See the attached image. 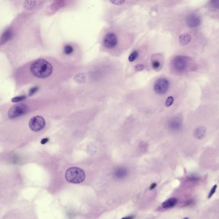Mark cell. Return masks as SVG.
Listing matches in <instances>:
<instances>
[{"mask_svg":"<svg viewBox=\"0 0 219 219\" xmlns=\"http://www.w3.org/2000/svg\"><path fill=\"white\" fill-rule=\"evenodd\" d=\"M31 73L39 79L47 78L53 72L52 66L46 60L40 59L33 62L30 67Z\"/></svg>","mask_w":219,"mask_h":219,"instance_id":"1","label":"cell"},{"mask_svg":"<svg viewBox=\"0 0 219 219\" xmlns=\"http://www.w3.org/2000/svg\"><path fill=\"white\" fill-rule=\"evenodd\" d=\"M65 178L67 182L73 184H80L85 178V174L82 169L73 167L68 168L65 175Z\"/></svg>","mask_w":219,"mask_h":219,"instance_id":"2","label":"cell"},{"mask_svg":"<svg viewBox=\"0 0 219 219\" xmlns=\"http://www.w3.org/2000/svg\"><path fill=\"white\" fill-rule=\"evenodd\" d=\"M28 107L23 104H18L10 107L8 113V117L13 119L25 114L27 112Z\"/></svg>","mask_w":219,"mask_h":219,"instance_id":"3","label":"cell"},{"mask_svg":"<svg viewBox=\"0 0 219 219\" xmlns=\"http://www.w3.org/2000/svg\"><path fill=\"white\" fill-rule=\"evenodd\" d=\"M45 121L41 116H37L32 117L29 122V126L31 130L35 132L40 131L44 128Z\"/></svg>","mask_w":219,"mask_h":219,"instance_id":"4","label":"cell"},{"mask_svg":"<svg viewBox=\"0 0 219 219\" xmlns=\"http://www.w3.org/2000/svg\"><path fill=\"white\" fill-rule=\"evenodd\" d=\"M169 86V82L167 79L160 78L156 80L154 85V88L157 93L161 95L167 92Z\"/></svg>","mask_w":219,"mask_h":219,"instance_id":"5","label":"cell"},{"mask_svg":"<svg viewBox=\"0 0 219 219\" xmlns=\"http://www.w3.org/2000/svg\"><path fill=\"white\" fill-rule=\"evenodd\" d=\"M103 42L105 47L108 49H112L117 45L118 40L114 34L109 33L105 36Z\"/></svg>","mask_w":219,"mask_h":219,"instance_id":"6","label":"cell"},{"mask_svg":"<svg viewBox=\"0 0 219 219\" xmlns=\"http://www.w3.org/2000/svg\"><path fill=\"white\" fill-rule=\"evenodd\" d=\"M177 199L175 197L169 198L162 203V206L163 208L167 209L172 208L177 203Z\"/></svg>","mask_w":219,"mask_h":219,"instance_id":"7","label":"cell"},{"mask_svg":"<svg viewBox=\"0 0 219 219\" xmlns=\"http://www.w3.org/2000/svg\"><path fill=\"white\" fill-rule=\"evenodd\" d=\"M191 40V36L188 34H183L179 36V41L180 43L182 45L188 44Z\"/></svg>","mask_w":219,"mask_h":219,"instance_id":"8","label":"cell"},{"mask_svg":"<svg viewBox=\"0 0 219 219\" xmlns=\"http://www.w3.org/2000/svg\"><path fill=\"white\" fill-rule=\"evenodd\" d=\"M206 129L203 127H199L197 128L194 132V135L195 137L199 139H201L205 136Z\"/></svg>","mask_w":219,"mask_h":219,"instance_id":"9","label":"cell"},{"mask_svg":"<svg viewBox=\"0 0 219 219\" xmlns=\"http://www.w3.org/2000/svg\"><path fill=\"white\" fill-rule=\"evenodd\" d=\"M12 36V33L10 30H8L4 33L1 38V42H5L8 40H9L11 37Z\"/></svg>","mask_w":219,"mask_h":219,"instance_id":"10","label":"cell"},{"mask_svg":"<svg viewBox=\"0 0 219 219\" xmlns=\"http://www.w3.org/2000/svg\"><path fill=\"white\" fill-rule=\"evenodd\" d=\"M126 174H127V172L126 170L122 169H120L116 171L115 175L116 178H122L125 177Z\"/></svg>","mask_w":219,"mask_h":219,"instance_id":"11","label":"cell"},{"mask_svg":"<svg viewBox=\"0 0 219 219\" xmlns=\"http://www.w3.org/2000/svg\"><path fill=\"white\" fill-rule=\"evenodd\" d=\"M176 66L178 68H183L185 66V61L183 59L178 58L176 61Z\"/></svg>","mask_w":219,"mask_h":219,"instance_id":"12","label":"cell"},{"mask_svg":"<svg viewBox=\"0 0 219 219\" xmlns=\"http://www.w3.org/2000/svg\"><path fill=\"white\" fill-rule=\"evenodd\" d=\"M73 51V48L70 45H66L64 48V53L65 54H71Z\"/></svg>","mask_w":219,"mask_h":219,"instance_id":"13","label":"cell"},{"mask_svg":"<svg viewBox=\"0 0 219 219\" xmlns=\"http://www.w3.org/2000/svg\"><path fill=\"white\" fill-rule=\"evenodd\" d=\"M138 53L137 51H134L132 53H131V54L128 57V61L130 62H133L137 59V57H138Z\"/></svg>","mask_w":219,"mask_h":219,"instance_id":"14","label":"cell"},{"mask_svg":"<svg viewBox=\"0 0 219 219\" xmlns=\"http://www.w3.org/2000/svg\"><path fill=\"white\" fill-rule=\"evenodd\" d=\"M26 96H18V97H14L13 98H12L11 100L13 102H18L20 101H23L26 98Z\"/></svg>","mask_w":219,"mask_h":219,"instance_id":"15","label":"cell"},{"mask_svg":"<svg viewBox=\"0 0 219 219\" xmlns=\"http://www.w3.org/2000/svg\"><path fill=\"white\" fill-rule=\"evenodd\" d=\"M173 101H174V98L172 96H169L167 98L166 101V106L167 107H169V106H170L172 105V104L173 103Z\"/></svg>","mask_w":219,"mask_h":219,"instance_id":"16","label":"cell"},{"mask_svg":"<svg viewBox=\"0 0 219 219\" xmlns=\"http://www.w3.org/2000/svg\"><path fill=\"white\" fill-rule=\"evenodd\" d=\"M110 1L115 5H121L125 2V1L123 0H111Z\"/></svg>","mask_w":219,"mask_h":219,"instance_id":"17","label":"cell"},{"mask_svg":"<svg viewBox=\"0 0 219 219\" xmlns=\"http://www.w3.org/2000/svg\"><path fill=\"white\" fill-rule=\"evenodd\" d=\"M152 66H153V68L156 69L159 68L160 66V62L159 61L154 60L152 62Z\"/></svg>","mask_w":219,"mask_h":219,"instance_id":"18","label":"cell"},{"mask_svg":"<svg viewBox=\"0 0 219 219\" xmlns=\"http://www.w3.org/2000/svg\"><path fill=\"white\" fill-rule=\"evenodd\" d=\"M217 185H215L212 188V189H211L209 195H208V199H210V198H211L212 196L213 195V194H214V193H215V192L216 191V189H217Z\"/></svg>","mask_w":219,"mask_h":219,"instance_id":"19","label":"cell"},{"mask_svg":"<svg viewBox=\"0 0 219 219\" xmlns=\"http://www.w3.org/2000/svg\"><path fill=\"white\" fill-rule=\"evenodd\" d=\"M143 68H144V66L143 64H137L135 67V69L137 72L142 71V70L143 69Z\"/></svg>","mask_w":219,"mask_h":219,"instance_id":"20","label":"cell"},{"mask_svg":"<svg viewBox=\"0 0 219 219\" xmlns=\"http://www.w3.org/2000/svg\"><path fill=\"white\" fill-rule=\"evenodd\" d=\"M37 87H34V88H33L30 89V92H29V95L31 96V95H33V94L34 93L37 91Z\"/></svg>","mask_w":219,"mask_h":219,"instance_id":"21","label":"cell"},{"mask_svg":"<svg viewBox=\"0 0 219 219\" xmlns=\"http://www.w3.org/2000/svg\"><path fill=\"white\" fill-rule=\"evenodd\" d=\"M49 138H44L41 141V143L42 144H45L49 141Z\"/></svg>","mask_w":219,"mask_h":219,"instance_id":"22","label":"cell"},{"mask_svg":"<svg viewBox=\"0 0 219 219\" xmlns=\"http://www.w3.org/2000/svg\"><path fill=\"white\" fill-rule=\"evenodd\" d=\"M156 185H157V184H156L155 183H153V184H152L151 185L150 187V190H153L156 187Z\"/></svg>","mask_w":219,"mask_h":219,"instance_id":"23","label":"cell"},{"mask_svg":"<svg viewBox=\"0 0 219 219\" xmlns=\"http://www.w3.org/2000/svg\"><path fill=\"white\" fill-rule=\"evenodd\" d=\"M134 216H128V217H125L124 218H122L121 219H134Z\"/></svg>","mask_w":219,"mask_h":219,"instance_id":"24","label":"cell"},{"mask_svg":"<svg viewBox=\"0 0 219 219\" xmlns=\"http://www.w3.org/2000/svg\"><path fill=\"white\" fill-rule=\"evenodd\" d=\"M184 219H188V218H184Z\"/></svg>","mask_w":219,"mask_h":219,"instance_id":"25","label":"cell"}]
</instances>
